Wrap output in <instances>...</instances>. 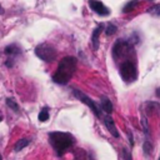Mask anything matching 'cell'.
<instances>
[{
  "instance_id": "obj_1",
  "label": "cell",
  "mask_w": 160,
  "mask_h": 160,
  "mask_svg": "<svg viewBox=\"0 0 160 160\" xmlns=\"http://www.w3.org/2000/svg\"><path fill=\"white\" fill-rule=\"evenodd\" d=\"M76 65H78V61L74 56L62 58L60 60L59 65H58L56 71L52 75V80L56 84H60V85L68 84L69 80L71 79V76L74 75L75 70H76Z\"/></svg>"
},
{
  "instance_id": "obj_2",
  "label": "cell",
  "mask_w": 160,
  "mask_h": 160,
  "mask_svg": "<svg viewBox=\"0 0 160 160\" xmlns=\"http://www.w3.org/2000/svg\"><path fill=\"white\" fill-rule=\"evenodd\" d=\"M49 142L55 149V151L58 152V155L61 156L66 150H69L74 145L75 139L69 132L52 131V132L49 134Z\"/></svg>"
},
{
  "instance_id": "obj_3",
  "label": "cell",
  "mask_w": 160,
  "mask_h": 160,
  "mask_svg": "<svg viewBox=\"0 0 160 160\" xmlns=\"http://www.w3.org/2000/svg\"><path fill=\"white\" fill-rule=\"evenodd\" d=\"M119 72L121 79L125 82H132L138 79V68H136V60L128 58L121 61L119 65Z\"/></svg>"
},
{
  "instance_id": "obj_4",
  "label": "cell",
  "mask_w": 160,
  "mask_h": 160,
  "mask_svg": "<svg viewBox=\"0 0 160 160\" xmlns=\"http://www.w3.org/2000/svg\"><path fill=\"white\" fill-rule=\"evenodd\" d=\"M130 54H134V48L131 42H128L125 40H118L114 44L112 48V58L116 61L118 59L125 60L128 58H130Z\"/></svg>"
},
{
  "instance_id": "obj_5",
  "label": "cell",
  "mask_w": 160,
  "mask_h": 160,
  "mask_svg": "<svg viewBox=\"0 0 160 160\" xmlns=\"http://www.w3.org/2000/svg\"><path fill=\"white\" fill-rule=\"evenodd\" d=\"M35 55L46 62H51L56 58V49L50 44H40L35 48Z\"/></svg>"
},
{
  "instance_id": "obj_6",
  "label": "cell",
  "mask_w": 160,
  "mask_h": 160,
  "mask_svg": "<svg viewBox=\"0 0 160 160\" xmlns=\"http://www.w3.org/2000/svg\"><path fill=\"white\" fill-rule=\"evenodd\" d=\"M72 94H74V96L76 98V99H79L81 102H84L92 112H94V115L96 116V118H101L102 115H101V112H100V108L95 104V101L94 100H91L86 94H84L82 91H80V90H78V89H74L72 90Z\"/></svg>"
},
{
  "instance_id": "obj_7",
  "label": "cell",
  "mask_w": 160,
  "mask_h": 160,
  "mask_svg": "<svg viewBox=\"0 0 160 160\" xmlns=\"http://www.w3.org/2000/svg\"><path fill=\"white\" fill-rule=\"evenodd\" d=\"M89 6L91 10H94L100 16H106L110 14V9L106 8L101 1L99 0H89Z\"/></svg>"
},
{
  "instance_id": "obj_8",
  "label": "cell",
  "mask_w": 160,
  "mask_h": 160,
  "mask_svg": "<svg viewBox=\"0 0 160 160\" xmlns=\"http://www.w3.org/2000/svg\"><path fill=\"white\" fill-rule=\"evenodd\" d=\"M104 122H105V125H106V129L110 131V134H111L114 138H119V136H120V135H119V131H118V129H116V126H115V122H114L112 118L110 116V114H108L106 116H104Z\"/></svg>"
},
{
  "instance_id": "obj_9",
  "label": "cell",
  "mask_w": 160,
  "mask_h": 160,
  "mask_svg": "<svg viewBox=\"0 0 160 160\" xmlns=\"http://www.w3.org/2000/svg\"><path fill=\"white\" fill-rule=\"evenodd\" d=\"M104 30V24H99L94 31H92V35H91V44H92V49L94 50H98L99 48V36L101 34V31Z\"/></svg>"
},
{
  "instance_id": "obj_10",
  "label": "cell",
  "mask_w": 160,
  "mask_h": 160,
  "mask_svg": "<svg viewBox=\"0 0 160 160\" xmlns=\"http://www.w3.org/2000/svg\"><path fill=\"white\" fill-rule=\"evenodd\" d=\"M100 108L106 112V114H111L114 108H112V102L110 101V99L105 95L101 96V102H100Z\"/></svg>"
},
{
  "instance_id": "obj_11",
  "label": "cell",
  "mask_w": 160,
  "mask_h": 160,
  "mask_svg": "<svg viewBox=\"0 0 160 160\" xmlns=\"http://www.w3.org/2000/svg\"><path fill=\"white\" fill-rule=\"evenodd\" d=\"M20 52H21L20 48L18 45H14V44H11V45L5 48V54H8V55H18Z\"/></svg>"
},
{
  "instance_id": "obj_12",
  "label": "cell",
  "mask_w": 160,
  "mask_h": 160,
  "mask_svg": "<svg viewBox=\"0 0 160 160\" xmlns=\"http://www.w3.org/2000/svg\"><path fill=\"white\" fill-rule=\"evenodd\" d=\"M138 4H139L138 0H131V1H129V2L122 8V12H130V11H132V10L138 6Z\"/></svg>"
},
{
  "instance_id": "obj_13",
  "label": "cell",
  "mask_w": 160,
  "mask_h": 160,
  "mask_svg": "<svg viewBox=\"0 0 160 160\" xmlns=\"http://www.w3.org/2000/svg\"><path fill=\"white\" fill-rule=\"evenodd\" d=\"M28 144H29V140H28V139H20L19 141H16V144H15V146H14V150H15V151H20V150H22L25 146H28Z\"/></svg>"
},
{
  "instance_id": "obj_14",
  "label": "cell",
  "mask_w": 160,
  "mask_h": 160,
  "mask_svg": "<svg viewBox=\"0 0 160 160\" xmlns=\"http://www.w3.org/2000/svg\"><path fill=\"white\" fill-rule=\"evenodd\" d=\"M142 150H144V152L146 155H149L152 151V144H151L149 138H145V141H144V145H142Z\"/></svg>"
},
{
  "instance_id": "obj_15",
  "label": "cell",
  "mask_w": 160,
  "mask_h": 160,
  "mask_svg": "<svg viewBox=\"0 0 160 160\" xmlns=\"http://www.w3.org/2000/svg\"><path fill=\"white\" fill-rule=\"evenodd\" d=\"M148 12H149L150 15H152V16H159V18H160V4L149 8V9H148Z\"/></svg>"
},
{
  "instance_id": "obj_16",
  "label": "cell",
  "mask_w": 160,
  "mask_h": 160,
  "mask_svg": "<svg viewBox=\"0 0 160 160\" xmlns=\"http://www.w3.org/2000/svg\"><path fill=\"white\" fill-rule=\"evenodd\" d=\"M46 120H49V110H48V108H44V109L39 112V121L44 122V121H46Z\"/></svg>"
},
{
  "instance_id": "obj_17",
  "label": "cell",
  "mask_w": 160,
  "mask_h": 160,
  "mask_svg": "<svg viewBox=\"0 0 160 160\" xmlns=\"http://www.w3.org/2000/svg\"><path fill=\"white\" fill-rule=\"evenodd\" d=\"M116 26L115 25H112V24H108V26H106V29H105V34L106 35H114L115 32H116Z\"/></svg>"
},
{
  "instance_id": "obj_18",
  "label": "cell",
  "mask_w": 160,
  "mask_h": 160,
  "mask_svg": "<svg viewBox=\"0 0 160 160\" xmlns=\"http://www.w3.org/2000/svg\"><path fill=\"white\" fill-rule=\"evenodd\" d=\"M6 104L9 105V108H10V109H12V110H15V111H18V110H19V105H18V104H16V101H14L12 99H10V98H9V99H6Z\"/></svg>"
},
{
  "instance_id": "obj_19",
  "label": "cell",
  "mask_w": 160,
  "mask_h": 160,
  "mask_svg": "<svg viewBox=\"0 0 160 160\" xmlns=\"http://www.w3.org/2000/svg\"><path fill=\"white\" fill-rule=\"evenodd\" d=\"M122 158H124V160H131V155L128 149H122Z\"/></svg>"
},
{
  "instance_id": "obj_20",
  "label": "cell",
  "mask_w": 160,
  "mask_h": 160,
  "mask_svg": "<svg viewBox=\"0 0 160 160\" xmlns=\"http://www.w3.org/2000/svg\"><path fill=\"white\" fill-rule=\"evenodd\" d=\"M128 134H129V141H130V146H132V145H134V139H132V132H131V131H129Z\"/></svg>"
},
{
  "instance_id": "obj_21",
  "label": "cell",
  "mask_w": 160,
  "mask_h": 160,
  "mask_svg": "<svg viewBox=\"0 0 160 160\" xmlns=\"http://www.w3.org/2000/svg\"><path fill=\"white\" fill-rule=\"evenodd\" d=\"M156 95L160 98V88H158V89H156Z\"/></svg>"
},
{
  "instance_id": "obj_22",
  "label": "cell",
  "mask_w": 160,
  "mask_h": 160,
  "mask_svg": "<svg viewBox=\"0 0 160 160\" xmlns=\"http://www.w3.org/2000/svg\"><path fill=\"white\" fill-rule=\"evenodd\" d=\"M0 160H2V158H1V154H0Z\"/></svg>"
},
{
  "instance_id": "obj_23",
  "label": "cell",
  "mask_w": 160,
  "mask_h": 160,
  "mask_svg": "<svg viewBox=\"0 0 160 160\" xmlns=\"http://www.w3.org/2000/svg\"><path fill=\"white\" fill-rule=\"evenodd\" d=\"M1 120H2V118H1V116H0V121H1Z\"/></svg>"
},
{
  "instance_id": "obj_24",
  "label": "cell",
  "mask_w": 160,
  "mask_h": 160,
  "mask_svg": "<svg viewBox=\"0 0 160 160\" xmlns=\"http://www.w3.org/2000/svg\"><path fill=\"white\" fill-rule=\"evenodd\" d=\"M158 160H160V158H159V159H158Z\"/></svg>"
}]
</instances>
